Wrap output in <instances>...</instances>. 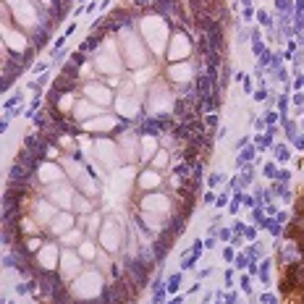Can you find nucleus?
I'll use <instances>...</instances> for the list:
<instances>
[{
    "mask_svg": "<svg viewBox=\"0 0 304 304\" xmlns=\"http://www.w3.org/2000/svg\"><path fill=\"white\" fill-rule=\"evenodd\" d=\"M296 270H299V267L294 265V267H288V270H286V275H283V283H280V288H283V294H288V291L291 288H294L296 286Z\"/></svg>",
    "mask_w": 304,
    "mask_h": 304,
    "instance_id": "1",
    "label": "nucleus"
},
{
    "mask_svg": "<svg viewBox=\"0 0 304 304\" xmlns=\"http://www.w3.org/2000/svg\"><path fill=\"white\" fill-rule=\"evenodd\" d=\"M296 215H299V218H304V202H299V207H296Z\"/></svg>",
    "mask_w": 304,
    "mask_h": 304,
    "instance_id": "2",
    "label": "nucleus"
},
{
    "mask_svg": "<svg viewBox=\"0 0 304 304\" xmlns=\"http://www.w3.org/2000/svg\"><path fill=\"white\" fill-rule=\"evenodd\" d=\"M301 286H304V278H301Z\"/></svg>",
    "mask_w": 304,
    "mask_h": 304,
    "instance_id": "3",
    "label": "nucleus"
}]
</instances>
